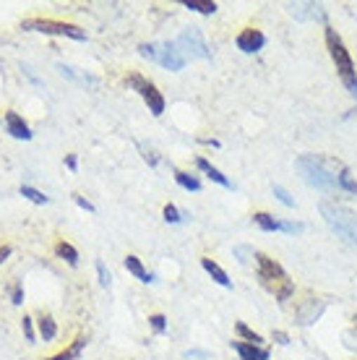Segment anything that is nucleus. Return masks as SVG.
<instances>
[{
	"label": "nucleus",
	"mask_w": 357,
	"mask_h": 360,
	"mask_svg": "<svg viewBox=\"0 0 357 360\" xmlns=\"http://www.w3.org/2000/svg\"><path fill=\"white\" fill-rule=\"evenodd\" d=\"M295 167L308 186H316L321 191L339 188V162H331V160L318 157V154H303V157H297Z\"/></svg>",
	"instance_id": "obj_1"
},
{
	"label": "nucleus",
	"mask_w": 357,
	"mask_h": 360,
	"mask_svg": "<svg viewBox=\"0 0 357 360\" xmlns=\"http://www.w3.org/2000/svg\"><path fill=\"white\" fill-rule=\"evenodd\" d=\"M256 269H259V279H261V285H264V290L271 292L279 303H285V300L292 297L295 285H292L290 274L282 269V264L274 262V259H268L266 253H256Z\"/></svg>",
	"instance_id": "obj_2"
},
{
	"label": "nucleus",
	"mask_w": 357,
	"mask_h": 360,
	"mask_svg": "<svg viewBox=\"0 0 357 360\" xmlns=\"http://www.w3.org/2000/svg\"><path fill=\"white\" fill-rule=\"evenodd\" d=\"M326 45H329V55L331 60H334V65H337V73H339L344 89L357 99V71H355V63H352V55L344 47L342 37L331 27H326Z\"/></svg>",
	"instance_id": "obj_3"
},
{
	"label": "nucleus",
	"mask_w": 357,
	"mask_h": 360,
	"mask_svg": "<svg viewBox=\"0 0 357 360\" xmlns=\"http://www.w3.org/2000/svg\"><path fill=\"white\" fill-rule=\"evenodd\" d=\"M321 214L334 233H339L344 240L357 245V214L352 209L342 207V204H331V201H321Z\"/></svg>",
	"instance_id": "obj_4"
},
{
	"label": "nucleus",
	"mask_w": 357,
	"mask_h": 360,
	"mask_svg": "<svg viewBox=\"0 0 357 360\" xmlns=\"http://www.w3.org/2000/svg\"><path fill=\"white\" fill-rule=\"evenodd\" d=\"M21 29L27 32H39V34H55V37H71L76 42H84L86 39V32L76 24H68V21H53V18H27Z\"/></svg>",
	"instance_id": "obj_5"
},
{
	"label": "nucleus",
	"mask_w": 357,
	"mask_h": 360,
	"mask_svg": "<svg viewBox=\"0 0 357 360\" xmlns=\"http://www.w3.org/2000/svg\"><path fill=\"white\" fill-rule=\"evenodd\" d=\"M125 82H128L131 89H136L141 94L143 102H146V108H149V112H152L154 117H160L162 112H164V97H162V91L157 89L152 82H146L141 73H131Z\"/></svg>",
	"instance_id": "obj_6"
},
{
	"label": "nucleus",
	"mask_w": 357,
	"mask_h": 360,
	"mask_svg": "<svg viewBox=\"0 0 357 360\" xmlns=\"http://www.w3.org/2000/svg\"><path fill=\"white\" fill-rule=\"evenodd\" d=\"M178 47L183 50L186 58H212V50H209V45H206L204 34L193 27L186 29V32L178 37Z\"/></svg>",
	"instance_id": "obj_7"
},
{
	"label": "nucleus",
	"mask_w": 357,
	"mask_h": 360,
	"mask_svg": "<svg viewBox=\"0 0 357 360\" xmlns=\"http://www.w3.org/2000/svg\"><path fill=\"white\" fill-rule=\"evenodd\" d=\"M186 55L183 50L178 47V42H164L160 45V58H157V63H162L164 68H170V71H183L186 68Z\"/></svg>",
	"instance_id": "obj_8"
},
{
	"label": "nucleus",
	"mask_w": 357,
	"mask_h": 360,
	"mask_svg": "<svg viewBox=\"0 0 357 360\" xmlns=\"http://www.w3.org/2000/svg\"><path fill=\"white\" fill-rule=\"evenodd\" d=\"M235 45H238V50L240 53H259V50H264V45H266V34L261 32V29H242L240 34H238V39H235Z\"/></svg>",
	"instance_id": "obj_9"
},
{
	"label": "nucleus",
	"mask_w": 357,
	"mask_h": 360,
	"mask_svg": "<svg viewBox=\"0 0 357 360\" xmlns=\"http://www.w3.org/2000/svg\"><path fill=\"white\" fill-rule=\"evenodd\" d=\"M3 120H6V131H8L13 139H18V141H32V136L34 134H32V128L27 126V120L18 115L16 110H8Z\"/></svg>",
	"instance_id": "obj_10"
},
{
	"label": "nucleus",
	"mask_w": 357,
	"mask_h": 360,
	"mask_svg": "<svg viewBox=\"0 0 357 360\" xmlns=\"http://www.w3.org/2000/svg\"><path fill=\"white\" fill-rule=\"evenodd\" d=\"M123 266L128 269V274H134L138 282H143V285H152V282H154V274L143 266V262L138 259V256H134V253H128V256H125Z\"/></svg>",
	"instance_id": "obj_11"
},
{
	"label": "nucleus",
	"mask_w": 357,
	"mask_h": 360,
	"mask_svg": "<svg viewBox=\"0 0 357 360\" xmlns=\"http://www.w3.org/2000/svg\"><path fill=\"white\" fill-rule=\"evenodd\" d=\"M233 350L240 355L242 360H268V350L266 347H259V345H248V342H240V340H235Z\"/></svg>",
	"instance_id": "obj_12"
},
{
	"label": "nucleus",
	"mask_w": 357,
	"mask_h": 360,
	"mask_svg": "<svg viewBox=\"0 0 357 360\" xmlns=\"http://www.w3.org/2000/svg\"><path fill=\"white\" fill-rule=\"evenodd\" d=\"M196 167L201 172H204L206 178L209 180H214L216 186H222V188H233V183H230V178H227V175H222V170H216L214 165L209 162V160H204V157H198L196 160Z\"/></svg>",
	"instance_id": "obj_13"
},
{
	"label": "nucleus",
	"mask_w": 357,
	"mask_h": 360,
	"mask_svg": "<svg viewBox=\"0 0 357 360\" xmlns=\"http://www.w3.org/2000/svg\"><path fill=\"white\" fill-rule=\"evenodd\" d=\"M201 266H204V271L214 279L216 285H222V288H233V279L227 277V271H224L216 262H212L209 256H204V259H201Z\"/></svg>",
	"instance_id": "obj_14"
},
{
	"label": "nucleus",
	"mask_w": 357,
	"mask_h": 360,
	"mask_svg": "<svg viewBox=\"0 0 357 360\" xmlns=\"http://www.w3.org/2000/svg\"><path fill=\"white\" fill-rule=\"evenodd\" d=\"M253 222H256L264 233H282V219L266 214V212H256V214H253Z\"/></svg>",
	"instance_id": "obj_15"
},
{
	"label": "nucleus",
	"mask_w": 357,
	"mask_h": 360,
	"mask_svg": "<svg viewBox=\"0 0 357 360\" xmlns=\"http://www.w3.org/2000/svg\"><path fill=\"white\" fill-rule=\"evenodd\" d=\"M55 256H58V259H63L68 266H79V251H76L71 243H65V240L55 243Z\"/></svg>",
	"instance_id": "obj_16"
},
{
	"label": "nucleus",
	"mask_w": 357,
	"mask_h": 360,
	"mask_svg": "<svg viewBox=\"0 0 357 360\" xmlns=\"http://www.w3.org/2000/svg\"><path fill=\"white\" fill-rule=\"evenodd\" d=\"M84 347H86V337H79L71 347H65L63 352H58V355H53V358H47V360H76V358H81Z\"/></svg>",
	"instance_id": "obj_17"
},
{
	"label": "nucleus",
	"mask_w": 357,
	"mask_h": 360,
	"mask_svg": "<svg viewBox=\"0 0 357 360\" xmlns=\"http://www.w3.org/2000/svg\"><path fill=\"white\" fill-rule=\"evenodd\" d=\"M39 337H42L45 342H53L55 337H58V324H55L53 316H42V319H39Z\"/></svg>",
	"instance_id": "obj_18"
},
{
	"label": "nucleus",
	"mask_w": 357,
	"mask_h": 360,
	"mask_svg": "<svg viewBox=\"0 0 357 360\" xmlns=\"http://www.w3.org/2000/svg\"><path fill=\"white\" fill-rule=\"evenodd\" d=\"M175 183L186 191H201V180H198L196 175H190V172L175 170Z\"/></svg>",
	"instance_id": "obj_19"
},
{
	"label": "nucleus",
	"mask_w": 357,
	"mask_h": 360,
	"mask_svg": "<svg viewBox=\"0 0 357 360\" xmlns=\"http://www.w3.org/2000/svg\"><path fill=\"white\" fill-rule=\"evenodd\" d=\"M183 6H186L188 11L204 13V16H212L216 11V3H209V0H183Z\"/></svg>",
	"instance_id": "obj_20"
},
{
	"label": "nucleus",
	"mask_w": 357,
	"mask_h": 360,
	"mask_svg": "<svg viewBox=\"0 0 357 360\" xmlns=\"http://www.w3.org/2000/svg\"><path fill=\"white\" fill-rule=\"evenodd\" d=\"M235 329H238V334H240V337L248 345H259V347L264 345V337H261L259 332H253V329H250V326L245 324V321H238V324H235Z\"/></svg>",
	"instance_id": "obj_21"
},
{
	"label": "nucleus",
	"mask_w": 357,
	"mask_h": 360,
	"mask_svg": "<svg viewBox=\"0 0 357 360\" xmlns=\"http://www.w3.org/2000/svg\"><path fill=\"white\" fill-rule=\"evenodd\" d=\"M18 193H21L24 198H29L32 204H39V207L50 204V198H47L45 193H42V191H37L34 186H21V188H18Z\"/></svg>",
	"instance_id": "obj_22"
},
{
	"label": "nucleus",
	"mask_w": 357,
	"mask_h": 360,
	"mask_svg": "<svg viewBox=\"0 0 357 360\" xmlns=\"http://www.w3.org/2000/svg\"><path fill=\"white\" fill-rule=\"evenodd\" d=\"M339 188L349 191V193H357V180L349 175L347 167H342V170H339Z\"/></svg>",
	"instance_id": "obj_23"
},
{
	"label": "nucleus",
	"mask_w": 357,
	"mask_h": 360,
	"mask_svg": "<svg viewBox=\"0 0 357 360\" xmlns=\"http://www.w3.org/2000/svg\"><path fill=\"white\" fill-rule=\"evenodd\" d=\"M149 324H152V329L157 334H164V332H167V319H164L162 314H152V316H149Z\"/></svg>",
	"instance_id": "obj_24"
},
{
	"label": "nucleus",
	"mask_w": 357,
	"mask_h": 360,
	"mask_svg": "<svg viewBox=\"0 0 357 360\" xmlns=\"http://www.w3.org/2000/svg\"><path fill=\"white\" fill-rule=\"evenodd\" d=\"M162 214H164V219H167V222H172V225L183 222V214L178 212V207H175V204H167V207L162 209Z\"/></svg>",
	"instance_id": "obj_25"
},
{
	"label": "nucleus",
	"mask_w": 357,
	"mask_h": 360,
	"mask_svg": "<svg viewBox=\"0 0 357 360\" xmlns=\"http://www.w3.org/2000/svg\"><path fill=\"white\" fill-rule=\"evenodd\" d=\"M97 277H99V285H102V288H110V285H112V277H110V271L105 269V264L102 262H97Z\"/></svg>",
	"instance_id": "obj_26"
},
{
	"label": "nucleus",
	"mask_w": 357,
	"mask_h": 360,
	"mask_svg": "<svg viewBox=\"0 0 357 360\" xmlns=\"http://www.w3.org/2000/svg\"><path fill=\"white\" fill-rule=\"evenodd\" d=\"M11 303H13V306H21V303H24V285H21V282H16V285L11 288Z\"/></svg>",
	"instance_id": "obj_27"
},
{
	"label": "nucleus",
	"mask_w": 357,
	"mask_h": 360,
	"mask_svg": "<svg viewBox=\"0 0 357 360\" xmlns=\"http://www.w3.org/2000/svg\"><path fill=\"white\" fill-rule=\"evenodd\" d=\"M274 196H277L279 201L285 204V207H295V198L290 196V193H287V191L282 188V186H274Z\"/></svg>",
	"instance_id": "obj_28"
},
{
	"label": "nucleus",
	"mask_w": 357,
	"mask_h": 360,
	"mask_svg": "<svg viewBox=\"0 0 357 360\" xmlns=\"http://www.w3.org/2000/svg\"><path fill=\"white\" fill-rule=\"evenodd\" d=\"M138 53H141L143 58H149V60H157V58H160V50H157V45H146V42H143V45H138Z\"/></svg>",
	"instance_id": "obj_29"
},
{
	"label": "nucleus",
	"mask_w": 357,
	"mask_h": 360,
	"mask_svg": "<svg viewBox=\"0 0 357 360\" xmlns=\"http://www.w3.org/2000/svg\"><path fill=\"white\" fill-rule=\"evenodd\" d=\"M21 329H24V334H27L29 342H34L37 334H34V326H32V319H29V316H24V319H21Z\"/></svg>",
	"instance_id": "obj_30"
},
{
	"label": "nucleus",
	"mask_w": 357,
	"mask_h": 360,
	"mask_svg": "<svg viewBox=\"0 0 357 360\" xmlns=\"http://www.w3.org/2000/svg\"><path fill=\"white\" fill-rule=\"evenodd\" d=\"M73 201H76V204H79L81 209H86V212H94V204H91V201H86L84 196H79V193L73 196Z\"/></svg>",
	"instance_id": "obj_31"
},
{
	"label": "nucleus",
	"mask_w": 357,
	"mask_h": 360,
	"mask_svg": "<svg viewBox=\"0 0 357 360\" xmlns=\"http://www.w3.org/2000/svg\"><path fill=\"white\" fill-rule=\"evenodd\" d=\"M65 165H68V170H76V167H79V160H76V154H68V157H65Z\"/></svg>",
	"instance_id": "obj_32"
},
{
	"label": "nucleus",
	"mask_w": 357,
	"mask_h": 360,
	"mask_svg": "<svg viewBox=\"0 0 357 360\" xmlns=\"http://www.w3.org/2000/svg\"><path fill=\"white\" fill-rule=\"evenodd\" d=\"M11 256V245H0V266H3V262Z\"/></svg>",
	"instance_id": "obj_33"
},
{
	"label": "nucleus",
	"mask_w": 357,
	"mask_h": 360,
	"mask_svg": "<svg viewBox=\"0 0 357 360\" xmlns=\"http://www.w3.org/2000/svg\"><path fill=\"white\" fill-rule=\"evenodd\" d=\"M186 358H209L204 350H190V352H186Z\"/></svg>",
	"instance_id": "obj_34"
},
{
	"label": "nucleus",
	"mask_w": 357,
	"mask_h": 360,
	"mask_svg": "<svg viewBox=\"0 0 357 360\" xmlns=\"http://www.w3.org/2000/svg\"><path fill=\"white\" fill-rule=\"evenodd\" d=\"M274 337L279 340V345H290V337L285 332H274Z\"/></svg>",
	"instance_id": "obj_35"
},
{
	"label": "nucleus",
	"mask_w": 357,
	"mask_h": 360,
	"mask_svg": "<svg viewBox=\"0 0 357 360\" xmlns=\"http://www.w3.org/2000/svg\"><path fill=\"white\" fill-rule=\"evenodd\" d=\"M355 321H357V319H355Z\"/></svg>",
	"instance_id": "obj_36"
}]
</instances>
